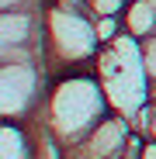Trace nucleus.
Masks as SVG:
<instances>
[{"label": "nucleus", "mask_w": 156, "mask_h": 159, "mask_svg": "<svg viewBox=\"0 0 156 159\" xmlns=\"http://www.w3.org/2000/svg\"><path fill=\"white\" fill-rule=\"evenodd\" d=\"M111 114V100L104 93V83L94 69H69L49 76V90L38 111V125L45 128L49 142L76 145L87 131Z\"/></svg>", "instance_id": "obj_1"}, {"label": "nucleus", "mask_w": 156, "mask_h": 159, "mask_svg": "<svg viewBox=\"0 0 156 159\" xmlns=\"http://www.w3.org/2000/svg\"><path fill=\"white\" fill-rule=\"evenodd\" d=\"M42 48L49 76H59L69 69H94L101 56V38L90 11L45 4L42 11Z\"/></svg>", "instance_id": "obj_2"}, {"label": "nucleus", "mask_w": 156, "mask_h": 159, "mask_svg": "<svg viewBox=\"0 0 156 159\" xmlns=\"http://www.w3.org/2000/svg\"><path fill=\"white\" fill-rule=\"evenodd\" d=\"M0 111L4 118L35 121L49 90L45 62H0Z\"/></svg>", "instance_id": "obj_3"}, {"label": "nucleus", "mask_w": 156, "mask_h": 159, "mask_svg": "<svg viewBox=\"0 0 156 159\" xmlns=\"http://www.w3.org/2000/svg\"><path fill=\"white\" fill-rule=\"evenodd\" d=\"M132 135H135L132 121H128L125 114H115L111 111L104 121H97L76 145H66V149L56 145V142H52V145L63 152V159H115V156H121L128 149Z\"/></svg>", "instance_id": "obj_4"}, {"label": "nucleus", "mask_w": 156, "mask_h": 159, "mask_svg": "<svg viewBox=\"0 0 156 159\" xmlns=\"http://www.w3.org/2000/svg\"><path fill=\"white\" fill-rule=\"evenodd\" d=\"M42 11H0V48L42 45Z\"/></svg>", "instance_id": "obj_5"}, {"label": "nucleus", "mask_w": 156, "mask_h": 159, "mask_svg": "<svg viewBox=\"0 0 156 159\" xmlns=\"http://www.w3.org/2000/svg\"><path fill=\"white\" fill-rule=\"evenodd\" d=\"M0 159H38V139L31 121L4 118L0 125Z\"/></svg>", "instance_id": "obj_6"}, {"label": "nucleus", "mask_w": 156, "mask_h": 159, "mask_svg": "<svg viewBox=\"0 0 156 159\" xmlns=\"http://www.w3.org/2000/svg\"><path fill=\"white\" fill-rule=\"evenodd\" d=\"M128 0H87V11L94 17H111V14H125Z\"/></svg>", "instance_id": "obj_7"}, {"label": "nucleus", "mask_w": 156, "mask_h": 159, "mask_svg": "<svg viewBox=\"0 0 156 159\" xmlns=\"http://www.w3.org/2000/svg\"><path fill=\"white\" fill-rule=\"evenodd\" d=\"M142 45V62H146V73H149V80H156V31L146 38V42H139Z\"/></svg>", "instance_id": "obj_8"}, {"label": "nucleus", "mask_w": 156, "mask_h": 159, "mask_svg": "<svg viewBox=\"0 0 156 159\" xmlns=\"http://www.w3.org/2000/svg\"><path fill=\"white\" fill-rule=\"evenodd\" d=\"M45 0H0V11H42Z\"/></svg>", "instance_id": "obj_9"}, {"label": "nucleus", "mask_w": 156, "mask_h": 159, "mask_svg": "<svg viewBox=\"0 0 156 159\" xmlns=\"http://www.w3.org/2000/svg\"><path fill=\"white\" fill-rule=\"evenodd\" d=\"M142 142H146V135H132V142H128V149L121 152V156H115V159H139V152H142Z\"/></svg>", "instance_id": "obj_10"}, {"label": "nucleus", "mask_w": 156, "mask_h": 159, "mask_svg": "<svg viewBox=\"0 0 156 159\" xmlns=\"http://www.w3.org/2000/svg\"><path fill=\"white\" fill-rule=\"evenodd\" d=\"M139 159H156V139H149V135H146V142H142V152H139Z\"/></svg>", "instance_id": "obj_11"}, {"label": "nucleus", "mask_w": 156, "mask_h": 159, "mask_svg": "<svg viewBox=\"0 0 156 159\" xmlns=\"http://www.w3.org/2000/svg\"><path fill=\"white\" fill-rule=\"evenodd\" d=\"M146 135H149V139H156V107H153V114H149V125H146Z\"/></svg>", "instance_id": "obj_12"}, {"label": "nucleus", "mask_w": 156, "mask_h": 159, "mask_svg": "<svg viewBox=\"0 0 156 159\" xmlns=\"http://www.w3.org/2000/svg\"><path fill=\"white\" fill-rule=\"evenodd\" d=\"M149 104L156 107V80H149Z\"/></svg>", "instance_id": "obj_13"}]
</instances>
